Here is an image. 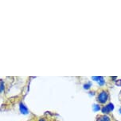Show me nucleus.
<instances>
[{
	"label": "nucleus",
	"mask_w": 121,
	"mask_h": 121,
	"mask_svg": "<svg viewBox=\"0 0 121 121\" xmlns=\"http://www.w3.org/2000/svg\"><path fill=\"white\" fill-rule=\"evenodd\" d=\"M106 107V108L108 109V112H111V111H112L113 110V108H114V107H113V104L110 103V104H107V105L105 106Z\"/></svg>",
	"instance_id": "obj_2"
},
{
	"label": "nucleus",
	"mask_w": 121,
	"mask_h": 121,
	"mask_svg": "<svg viewBox=\"0 0 121 121\" xmlns=\"http://www.w3.org/2000/svg\"><path fill=\"white\" fill-rule=\"evenodd\" d=\"M100 109V105H94V110L95 111H99Z\"/></svg>",
	"instance_id": "obj_4"
},
{
	"label": "nucleus",
	"mask_w": 121,
	"mask_h": 121,
	"mask_svg": "<svg viewBox=\"0 0 121 121\" xmlns=\"http://www.w3.org/2000/svg\"><path fill=\"white\" fill-rule=\"evenodd\" d=\"M108 100V93L107 91L105 90H103L101 91L99 95H98V97H97V100L100 102V104H104L107 102V100Z\"/></svg>",
	"instance_id": "obj_1"
},
{
	"label": "nucleus",
	"mask_w": 121,
	"mask_h": 121,
	"mask_svg": "<svg viewBox=\"0 0 121 121\" xmlns=\"http://www.w3.org/2000/svg\"><path fill=\"white\" fill-rule=\"evenodd\" d=\"M100 121H111V120H110V118L108 117V116H101V117H100Z\"/></svg>",
	"instance_id": "obj_3"
},
{
	"label": "nucleus",
	"mask_w": 121,
	"mask_h": 121,
	"mask_svg": "<svg viewBox=\"0 0 121 121\" xmlns=\"http://www.w3.org/2000/svg\"><path fill=\"white\" fill-rule=\"evenodd\" d=\"M38 121H46V120H45V119H43V118H42H42H41V119H40V120H38Z\"/></svg>",
	"instance_id": "obj_5"
}]
</instances>
